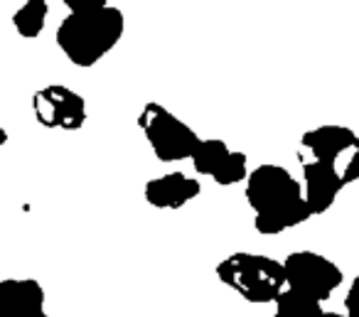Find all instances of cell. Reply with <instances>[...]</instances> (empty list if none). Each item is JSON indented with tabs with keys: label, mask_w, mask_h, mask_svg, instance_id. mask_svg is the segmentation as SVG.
<instances>
[{
	"label": "cell",
	"mask_w": 359,
	"mask_h": 317,
	"mask_svg": "<svg viewBox=\"0 0 359 317\" xmlns=\"http://www.w3.org/2000/svg\"><path fill=\"white\" fill-rule=\"evenodd\" d=\"M283 266H285V278H288L290 290L318 302L330 300V295L344 281L342 268L334 266V261H330L327 256L315 251L288 253Z\"/></svg>",
	"instance_id": "obj_6"
},
{
	"label": "cell",
	"mask_w": 359,
	"mask_h": 317,
	"mask_svg": "<svg viewBox=\"0 0 359 317\" xmlns=\"http://www.w3.org/2000/svg\"><path fill=\"white\" fill-rule=\"evenodd\" d=\"M32 114L45 128L79 130L86 123V101L65 84H50L32 94Z\"/></svg>",
	"instance_id": "obj_7"
},
{
	"label": "cell",
	"mask_w": 359,
	"mask_h": 317,
	"mask_svg": "<svg viewBox=\"0 0 359 317\" xmlns=\"http://www.w3.org/2000/svg\"><path fill=\"white\" fill-rule=\"evenodd\" d=\"M202 184L185 173H168L145 184V202L155 209H182L187 202L200 197Z\"/></svg>",
	"instance_id": "obj_10"
},
{
	"label": "cell",
	"mask_w": 359,
	"mask_h": 317,
	"mask_svg": "<svg viewBox=\"0 0 359 317\" xmlns=\"http://www.w3.org/2000/svg\"><path fill=\"white\" fill-rule=\"evenodd\" d=\"M300 148H303V158L337 168L344 184L359 182V135L352 128L337 123L318 126L303 133Z\"/></svg>",
	"instance_id": "obj_5"
},
{
	"label": "cell",
	"mask_w": 359,
	"mask_h": 317,
	"mask_svg": "<svg viewBox=\"0 0 359 317\" xmlns=\"http://www.w3.org/2000/svg\"><path fill=\"white\" fill-rule=\"evenodd\" d=\"M249 155L241 153V150H231V155L226 158V163L222 165V170L215 175V182L222 184V187H231L236 182H244L249 180Z\"/></svg>",
	"instance_id": "obj_14"
},
{
	"label": "cell",
	"mask_w": 359,
	"mask_h": 317,
	"mask_svg": "<svg viewBox=\"0 0 359 317\" xmlns=\"http://www.w3.org/2000/svg\"><path fill=\"white\" fill-rule=\"evenodd\" d=\"M0 317H50L45 288L35 278H6L0 283Z\"/></svg>",
	"instance_id": "obj_9"
},
{
	"label": "cell",
	"mask_w": 359,
	"mask_h": 317,
	"mask_svg": "<svg viewBox=\"0 0 359 317\" xmlns=\"http://www.w3.org/2000/svg\"><path fill=\"white\" fill-rule=\"evenodd\" d=\"M126 18L118 8L91 13H69L57 27V45L74 67L89 69L121 42Z\"/></svg>",
	"instance_id": "obj_2"
},
{
	"label": "cell",
	"mask_w": 359,
	"mask_h": 317,
	"mask_svg": "<svg viewBox=\"0 0 359 317\" xmlns=\"http://www.w3.org/2000/svg\"><path fill=\"white\" fill-rule=\"evenodd\" d=\"M47 13H50L47 0H25V6L18 8L15 15H13L15 32L20 37H25V40H35V37H40V32L45 30Z\"/></svg>",
	"instance_id": "obj_13"
},
{
	"label": "cell",
	"mask_w": 359,
	"mask_h": 317,
	"mask_svg": "<svg viewBox=\"0 0 359 317\" xmlns=\"http://www.w3.org/2000/svg\"><path fill=\"white\" fill-rule=\"evenodd\" d=\"M62 3L69 8V13H91L109 6V0H62Z\"/></svg>",
	"instance_id": "obj_15"
},
{
	"label": "cell",
	"mask_w": 359,
	"mask_h": 317,
	"mask_svg": "<svg viewBox=\"0 0 359 317\" xmlns=\"http://www.w3.org/2000/svg\"><path fill=\"white\" fill-rule=\"evenodd\" d=\"M344 312L349 317H359V276L354 278L347 295H344Z\"/></svg>",
	"instance_id": "obj_16"
},
{
	"label": "cell",
	"mask_w": 359,
	"mask_h": 317,
	"mask_svg": "<svg viewBox=\"0 0 359 317\" xmlns=\"http://www.w3.org/2000/svg\"><path fill=\"white\" fill-rule=\"evenodd\" d=\"M244 197L254 209V229L264 236H278L313 217L303 184L273 163L259 165L249 175Z\"/></svg>",
	"instance_id": "obj_1"
},
{
	"label": "cell",
	"mask_w": 359,
	"mask_h": 317,
	"mask_svg": "<svg viewBox=\"0 0 359 317\" xmlns=\"http://www.w3.org/2000/svg\"><path fill=\"white\" fill-rule=\"evenodd\" d=\"M138 126L143 130L145 140L150 143L155 158L163 160V163L190 160L197 143H200L197 133L185 121H180L172 111H168L163 104H155V101L143 106L138 116Z\"/></svg>",
	"instance_id": "obj_4"
},
{
	"label": "cell",
	"mask_w": 359,
	"mask_h": 317,
	"mask_svg": "<svg viewBox=\"0 0 359 317\" xmlns=\"http://www.w3.org/2000/svg\"><path fill=\"white\" fill-rule=\"evenodd\" d=\"M347 187L342 180V175L337 173V168L320 160H308L303 158V189L308 207L315 217L330 212V207L334 204L337 194Z\"/></svg>",
	"instance_id": "obj_8"
},
{
	"label": "cell",
	"mask_w": 359,
	"mask_h": 317,
	"mask_svg": "<svg viewBox=\"0 0 359 317\" xmlns=\"http://www.w3.org/2000/svg\"><path fill=\"white\" fill-rule=\"evenodd\" d=\"M273 317H349V315L347 312H330L323 307V302L310 300V297L298 295L295 290L285 288L278 300H276Z\"/></svg>",
	"instance_id": "obj_11"
},
{
	"label": "cell",
	"mask_w": 359,
	"mask_h": 317,
	"mask_svg": "<svg viewBox=\"0 0 359 317\" xmlns=\"http://www.w3.org/2000/svg\"><path fill=\"white\" fill-rule=\"evenodd\" d=\"M231 155L229 145L219 138H200L195 153H192V168L197 170V175H205V177H215L222 170V165L226 163V158Z\"/></svg>",
	"instance_id": "obj_12"
},
{
	"label": "cell",
	"mask_w": 359,
	"mask_h": 317,
	"mask_svg": "<svg viewBox=\"0 0 359 317\" xmlns=\"http://www.w3.org/2000/svg\"><path fill=\"white\" fill-rule=\"evenodd\" d=\"M215 273L226 288L254 305L276 302L288 288L285 266L264 253L236 251L217 263Z\"/></svg>",
	"instance_id": "obj_3"
}]
</instances>
